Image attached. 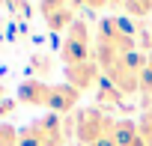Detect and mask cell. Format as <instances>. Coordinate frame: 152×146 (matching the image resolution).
<instances>
[{
	"instance_id": "obj_1",
	"label": "cell",
	"mask_w": 152,
	"mask_h": 146,
	"mask_svg": "<svg viewBox=\"0 0 152 146\" xmlns=\"http://www.w3.org/2000/svg\"><path fill=\"white\" fill-rule=\"evenodd\" d=\"M96 57V39L90 33V24L84 18H78L63 36V45H60V63L63 69L66 66H78V63H87Z\"/></svg>"
},
{
	"instance_id": "obj_2",
	"label": "cell",
	"mask_w": 152,
	"mask_h": 146,
	"mask_svg": "<svg viewBox=\"0 0 152 146\" xmlns=\"http://www.w3.org/2000/svg\"><path fill=\"white\" fill-rule=\"evenodd\" d=\"M116 128V119L104 113V107H81L75 113V137L81 146H93L104 137H110Z\"/></svg>"
},
{
	"instance_id": "obj_3",
	"label": "cell",
	"mask_w": 152,
	"mask_h": 146,
	"mask_svg": "<svg viewBox=\"0 0 152 146\" xmlns=\"http://www.w3.org/2000/svg\"><path fill=\"white\" fill-rule=\"evenodd\" d=\"M66 125L54 113H45L21 128V146H66Z\"/></svg>"
},
{
	"instance_id": "obj_4",
	"label": "cell",
	"mask_w": 152,
	"mask_h": 146,
	"mask_svg": "<svg viewBox=\"0 0 152 146\" xmlns=\"http://www.w3.org/2000/svg\"><path fill=\"white\" fill-rule=\"evenodd\" d=\"M63 72H66V84L75 87L81 96H84L87 90H93V87L102 81V66H99L96 57L87 60V63H78V66H66Z\"/></svg>"
},
{
	"instance_id": "obj_5",
	"label": "cell",
	"mask_w": 152,
	"mask_h": 146,
	"mask_svg": "<svg viewBox=\"0 0 152 146\" xmlns=\"http://www.w3.org/2000/svg\"><path fill=\"white\" fill-rule=\"evenodd\" d=\"M51 90H54V84H48V81H42V78H27V81H21L15 101H18V104H27V107H45V110H48V104H51Z\"/></svg>"
},
{
	"instance_id": "obj_6",
	"label": "cell",
	"mask_w": 152,
	"mask_h": 146,
	"mask_svg": "<svg viewBox=\"0 0 152 146\" xmlns=\"http://www.w3.org/2000/svg\"><path fill=\"white\" fill-rule=\"evenodd\" d=\"M39 12H42V21L48 24V30H54V33H66L78 21V15H75L78 9L69 6V3H42Z\"/></svg>"
},
{
	"instance_id": "obj_7",
	"label": "cell",
	"mask_w": 152,
	"mask_h": 146,
	"mask_svg": "<svg viewBox=\"0 0 152 146\" xmlns=\"http://www.w3.org/2000/svg\"><path fill=\"white\" fill-rule=\"evenodd\" d=\"M78 101H81V93L75 90V87H69V84H54L48 110H51L54 116H66V113H72L75 107H78Z\"/></svg>"
},
{
	"instance_id": "obj_8",
	"label": "cell",
	"mask_w": 152,
	"mask_h": 146,
	"mask_svg": "<svg viewBox=\"0 0 152 146\" xmlns=\"http://www.w3.org/2000/svg\"><path fill=\"white\" fill-rule=\"evenodd\" d=\"M113 140H116V146H146V140L140 137V128H137L134 119H116Z\"/></svg>"
},
{
	"instance_id": "obj_9",
	"label": "cell",
	"mask_w": 152,
	"mask_h": 146,
	"mask_svg": "<svg viewBox=\"0 0 152 146\" xmlns=\"http://www.w3.org/2000/svg\"><path fill=\"white\" fill-rule=\"evenodd\" d=\"M122 93L116 90V87H110L107 81H102V87H99V107L102 104H122Z\"/></svg>"
},
{
	"instance_id": "obj_10",
	"label": "cell",
	"mask_w": 152,
	"mask_h": 146,
	"mask_svg": "<svg viewBox=\"0 0 152 146\" xmlns=\"http://www.w3.org/2000/svg\"><path fill=\"white\" fill-rule=\"evenodd\" d=\"M0 146H21V128L0 122Z\"/></svg>"
},
{
	"instance_id": "obj_11",
	"label": "cell",
	"mask_w": 152,
	"mask_h": 146,
	"mask_svg": "<svg viewBox=\"0 0 152 146\" xmlns=\"http://www.w3.org/2000/svg\"><path fill=\"white\" fill-rule=\"evenodd\" d=\"M125 12H131V15H140V18H143V15H149V12H152V3H128V6H125Z\"/></svg>"
},
{
	"instance_id": "obj_12",
	"label": "cell",
	"mask_w": 152,
	"mask_h": 146,
	"mask_svg": "<svg viewBox=\"0 0 152 146\" xmlns=\"http://www.w3.org/2000/svg\"><path fill=\"white\" fill-rule=\"evenodd\" d=\"M15 104H18V101H12V99H9V101H6V99L0 101V119H3V116H9V113L15 110Z\"/></svg>"
},
{
	"instance_id": "obj_13",
	"label": "cell",
	"mask_w": 152,
	"mask_h": 146,
	"mask_svg": "<svg viewBox=\"0 0 152 146\" xmlns=\"http://www.w3.org/2000/svg\"><path fill=\"white\" fill-rule=\"evenodd\" d=\"M0 101H3V84H0Z\"/></svg>"
},
{
	"instance_id": "obj_14",
	"label": "cell",
	"mask_w": 152,
	"mask_h": 146,
	"mask_svg": "<svg viewBox=\"0 0 152 146\" xmlns=\"http://www.w3.org/2000/svg\"><path fill=\"white\" fill-rule=\"evenodd\" d=\"M149 146H152V143H149Z\"/></svg>"
}]
</instances>
